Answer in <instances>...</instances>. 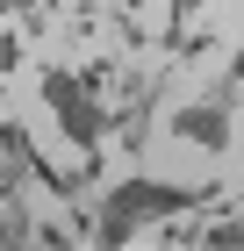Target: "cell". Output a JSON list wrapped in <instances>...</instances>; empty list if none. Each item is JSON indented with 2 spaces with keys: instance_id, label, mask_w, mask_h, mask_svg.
Masks as SVG:
<instances>
[{
  "instance_id": "2",
  "label": "cell",
  "mask_w": 244,
  "mask_h": 251,
  "mask_svg": "<svg viewBox=\"0 0 244 251\" xmlns=\"http://www.w3.org/2000/svg\"><path fill=\"white\" fill-rule=\"evenodd\" d=\"M36 94H43V108L57 115V129L72 136L79 165H101V136H108V108H101V100L86 94V79H79V72H65V65H43Z\"/></svg>"
},
{
  "instance_id": "1",
  "label": "cell",
  "mask_w": 244,
  "mask_h": 251,
  "mask_svg": "<svg viewBox=\"0 0 244 251\" xmlns=\"http://www.w3.org/2000/svg\"><path fill=\"white\" fill-rule=\"evenodd\" d=\"M201 201H216V187H165V179H122V187L101 194V208H94V244L115 251V244H130L144 223H172V215H187L201 208Z\"/></svg>"
},
{
  "instance_id": "3",
  "label": "cell",
  "mask_w": 244,
  "mask_h": 251,
  "mask_svg": "<svg viewBox=\"0 0 244 251\" xmlns=\"http://www.w3.org/2000/svg\"><path fill=\"white\" fill-rule=\"evenodd\" d=\"M165 136L172 144H194V151H208V158H230L237 151V122H230V100L216 94V100H180L165 115Z\"/></svg>"
},
{
  "instance_id": "5",
  "label": "cell",
  "mask_w": 244,
  "mask_h": 251,
  "mask_svg": "<svg viewBox=\"0 0 244 251\" xmlns=\"http://www.w3.org/2000/svg\"><path fill=\"white\" fill-rule=\"evenodd\" d=\"M22 244H36V215L22 208V187L15 194L0 187V251H22Z\"/></svg>"
},
{
  "instance_id": "4",
  "label": "cell",
  "mask_w": 244,
  "mask_h": 251,
  "mask_svg": "<svg viewBox=\"0 0 244 251\" xmlns=\"http://www.w3.org/2000/svg\"><path fill=\"white\" fill-rule=\"evenodd\" d=\"M29 173H36V144H29V129H22L15 115H0V187L15 194Z\"/></svg>"
},
{
  "instance_id": "9",
  "label": "cell",
  "mask_w": 244,
  "mask_h": 251,
  "mask_svg": "<svg viewBox=\"0 0 244 251\" xmlns=\"http://www.w3.org/2000/svg\"><path fill=\"white\" fill-rule=\"evenodd\" d=\"M237 223H244V215H237Z\"/></svg>"
},
{
  "instance_id": "8",
  "label": "cell",
  "mask_w": 244,
  "mask_h": 251,
  "mask_svg": "<svg viewBox=\"0 0 244 251\" xmlns=\"http://www.w3.org/2000/svg\"><path fill=\"white\" fill-rule=\"evenodd\" d=\"M0 22H7V0H0Z\"/></svg>"
},
{
  "instance_id": "6",
  "label": "cell",
  "mask_w": 244,
  "mask_h": 251,
  "mask_svg": "<svg viewBox=\"0 0 244 251\" xmlns=\"http://www.w3.org/2000/svg\"><path fill=\"white\" fill-rule=\"evenodd\" d=\"M201 244H216V251L244 244V223H237V215H223V223H208V230H201Z\"/></svg>"
},
{
  "instance_id": "7",
  "label": "cell",
  "mask_w": 244,
  "mask_h": 251,
  "mask_svg": "<svg viewBox=\"0 0 244 251\" xmlns=\"http://www.w3.org/2000/svg\"><path fill=\"white\" fill-rule=\"evenodd\" d=\"M223 100H244V43H237V58H230V79H223Z\"/></svg>"
}]
</instances>
